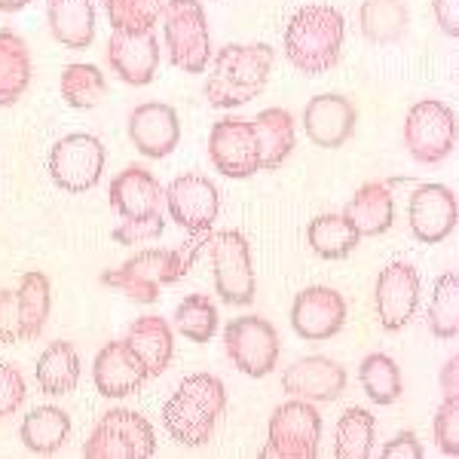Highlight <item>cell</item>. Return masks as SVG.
Returning a JSON list of instances; mask_svg holds the SVG:
<instances>
[{
	"label": "cell",
	"instance_id": "1",
	"mask_svg": "<svg viewBox=\"0 0 459 459\" xmlns=\"http://www.w3.org/2000/svg\"><path fill=\"white\" fill-rule=\"evenodd\" d=\"M209 233L194 236L190 242L178 248H144L138 255H132L120 270H108L101 273V282L117 288L120 294H126L129 300L138 303H157L162 288L178 285L196 264V255L205 248Z\"/></svg>",
	"mask_w": 459,
	"mask_h": 459
},
{
	"label": "cell",
	"instance_id": "2",
	"mask_svg": "<svg viewBox=\"0 0 459 459\" xmlns=\"http://www.w3.org/2000/svg\"><path fill=\"white\" fill-rule=\"evenodd\" d=\"M273 53L266 43H230L212 58V74L205 77V99L212 108L230 110L255 101L266 89L273 71Z\"/></svg>",
	"mask_w": 459,
	"mask_h": 459
},
{
	"label": "cell",
	"instance_id": "3",
	"mask_svg": "<svg viewBox=\"0 0 459 459\" xmlns=\"http://www.w3.org/2000/svg\"><path fill=\"white\" fill-rule=\"evenodd\" d=\"M227 407V389L212 374H190L178 383L162 407V426L169 438L184 447H203L212 441L214 426Z\"/></svg>",
	"mask_w": 459,
	"mask_h": 459
},
{
	"label": "cell",
	"instance_id": "4",
	"mask_svg": "<svg viewBox=\"0 0 459 459\" xmlns=\"http://www.w3.org/2000/svg\"><path fill=\"white\" fill-rule=\"evenodd\" d=\"M343 13L328 4H309L285 28V58L307 77L328 74L343 53Z\"/></svg>",
	"mask_w": 459,
	"mask_h": 459
},
{
	"label": "cell",
	"instance_id": "5",
	"mask_svg": "<svg viewBox=\"0 0 459 459\" xmlns=\"http://www.w3.org/2000/svg\"><path fill=\"white\" fill-rule=\"evenodd\" d=\"M162 40L169 62L178 71L203 74L212 62L209 19L199 0H166L162 4Z\"/></svg>",
	"mask_w": 459,
	"mask_h": 459
},
{
	"label": "cell",
	"instance_id": "6",
	"mask_svg": "<svg viewBox=\"0 0 459 459\" xmlns=\"http://www.w3.org/2000/svg\"><path fill=\"white\" fill-rule=\"evenodd\" d=\"M157 454V432L138 411L114 407L99 417L83 444L86 459H151Z\"/></svg>",
	"mask_w": 459,
	"mask_h": 459
},
{
	"label": "cell",
	"instance_id": "7",
	"mask_svg": "<svg viewBox=\"0 0 459 459\" xmlns=\"http://www.w3.org/2000/svg\"><path fill=\"white\" fill-rule=\"evenodd\" d=\"M318 441H322V413L313 402L291 398L273 411L261 459H316Z\"/></svg>",
	"mask_w": 459,
	"mask_h": 459
},
{
	"label": "cell",
	"instance_id": "8",
	"mask_svg": "<svg viewBox=\"0 0 459 459\" xmlns=\"http://www.w3.org/2000/svg\"><path fill=\"white\" fill-rule=\"evenodd\" d=\"M205 248L212 255L214 291L221 294V300L230 307H248L257 291L248 239L239 230H221V233H209Z\"/></svg>",
	"mask_w": 459,
	"mask_h": 459
},
{
	"label": "cell",
	"instance_id": "9",
	"mask_svg": "<svg viewBox=\"0 0 459 459\" xmlns=\"http://www.w3.org/2000/svg\"><path fill=\"white\" fill-rule=\"evenodd\" d=\"M404 147L417 162L435 166L456 147V114L438 99L417 101L404 117Z\"/></svg>",
	"mask_w": 459,
	"mask_h": 459
},
{
	"label": "cell",
	"instance_id": "10",
	"mask_svg": "<svg viewBox=\"0 0 459 459\" xmlns=\"http://www.w3.org/2000/svg\"><path fill=\"white\" fill-rule=\"evenodd\" d=\"M49 178L65 194H86L105 172V144L89 132H71L49 151Z\"/></svg>",
	"mask_w": 459,
	"mask_h": 459
},
{
	"label": "cell",
	"instance_id": "11",
	"mask_svg": "<svg viewBox=\"0 0 459 459\" xmlns=\"http://www.w3.org/2000/svg\"><path fill=\"white\" fill-rule=\"evenodd\" d=\"M224 350L236 371L257 380L273 374V368L279 365V334L261 316L233 318L224 331Z\"/></svg>",
	"mask_w": 459,
	"mask_h": 459
},
{
	"label": "cell",
	"instance_id": "12",
	"mask_svg": "<svg viewBox=\"0 0 459 459\" xmlns=\"http://www.w3.org/2000/svg\"><path fill=\"white\" fill-rule=\"evenodd\" d=\"M209 157L214 169L227 178H251L261 172V147H257L255 120L221 117L212 126Z\"/></svg>",
	"mask_w": 459,
	"mask_h": 459
},
{
	"label": "cell",
	"instance_id": "13",
	"mask_svg": "<svg viewBox=\"0 0 459 459\" xmlns=\"http://www.w3.org/2000/svg\"><path fill=\"white\" fill-rule=\"evenodd\" d=\"M166 205L178 227H184L190 236H203L212 233L214 221H218L221 190L205 175H178L166 187Z\"/></svg>",
	"mask_w": 459,
	"mask_h": 459
},
{
	"label": "cell",
	"instance_id": "14",
	"mask_svg": "<svg viewBox=\"0 0 459 459\" xmlns=\"http://www.w3.org/2000/svg\"><path fill=\"white\" fill-rule=\"evenodd\" d=\"M420 303V273L407 261H392L383 266L374 288V307L383 331H404Z\"/></svg>",
	"mask_w": 459,
	"mask_h": 459
},
{
	"label": "cell",
	"instance_id": "15",
	"mask_svg": "<svg viewBox=\"0 0 459 459\" xmlns=\"http://www.w3.org/2000/svg\"><path fill=\"white\" fill-rule=\"evenodd\" d=\"M346 325L343 294L328 285H309L291 303V328L309 343H325L337 337Z\"/></svg>",
	"mask_w": 459,
	"mask_h": 459
},
{
	"label": "cell",
	"instance_id": "16",
	"mask_svg": "<svg viewBox=\"0 0 459 459\" xmlns=\"http://www.w3.org/2000/svg\"><path fill=\"white\" fill-rule=\"evenodd\" d=\"M459 205L450 187L444 184H420L407 203V224L411 233L426 246H438L456 230Z\"/></svg>",
	"mask_w": 459,
	"mask_h": 459
},
{
	"label": "cell",
	"instance_id": "17",
	"mask_svg": "<svg viewBox=\"0 0 459 459\" xmlns=\"http://www.w3.org/2000/svg\"><path fill=\"white\" fill-rule=\"evenodd\" d=\"M355 123H359V110L346 95L322 92L309 99L303 110V129H307L309 142L322 151H337L352 138Z\"/></svg>",
	"mask_w": 459,
	"mask_h": 459
},
{
	"label": "cell",
	"instance_id": "18",
	"mask_svg": "<svg viewBox=\"0 0 459 459\" xmlns=\"http://www.w3.org/2000/svg\"><path fill=\"white\" fill-rule=\"evenodd\" d=\"M108 65L129 86L153 83L160 71V40L153 31H114L108 43Z\"/></svg>",
	"mask_w": 459,
	"mask_h": 459
},
{
	"label": "cell",
	"instance_id": "19",
	"mask_svg": "<svg viewBox=\"0 0 459 459\" xmlns=\"http://www.w3.org/2000/svg\"><path fill=\"white\" fill-rule=\"evenodd\" d=\"M282 389L291 398L303 402H337L346 392V368L328 355H309V359L294 361L282 374Z\"/></svg>",
	"mask_w": 459,
	"mask_h": 459
},
{
	"label": "cell",
	"instance_id": "20",
	"mask_svg": "<svg viewBox=\"0 0 459 459\" xmlns=\"http://www.w3.org/2000/svg\"><path fill=\"white\" fill-rule=\"evenodd\" d=\"M129 138L147 160H162L181 142V123L172 105L144 101L129 114Z\"/></svg>",
	"mask_w": 459,
	"mask_h": 459
},
{
	"label": "cell",
	"instance_id": "21",
	"mask_svg": "<svg viewBox=\"0 0 459 459\" xmlns=\"http://www.w3.org/2000/svg\"><path fill=\"white\" fill-rule=\"evenodd\" d=\"M92 380L99 395L105 398H126L135 395L138 389L147 383V371L135 352L129 350L126 340H114V343H105L95 355L92 365Z\"/></svg>",
	"mask_w": 459,
	"mask_h": 459
},
{
	"label": "cell",
	"instance_id": "22",
	"mask_svg": "<svg viewBox=\"0 0 459 459\" xmlns=\"http://www.w3.org/2000/svg\"><path fill=\"white\" fill-rule=\"evenodd\" d=\"M110 209L120 214L123 221L129 218H153L162 214V203H166V190L142 166H126L120 175L110 181Z\"/></svg>",
	"mask_w": 459,
	"mask_h": 459
},
{
	"label": "cell",
	"instance_id": "23",
	"mask_svg": "<svg viewBox=\"0 0 459 459\" xmlns=\"http://www.w3.org/2000/svg\"><path fill=\"white\" fill-rule=\"evenodd\" d=\"M123 340L142 359L147 380L169 371V365L175 359V334H172V325L162 316H144L138 322H132Z\"/></svg>",
	"mask_w": 459,
	"mask_h": 459
},
{
	"label": "cell",
	"instance_id": "24",
	"mask_svg": "<svg viewBox=\"0 0 459 459\" xmlns=\"http://www.w3.org/2000/svg\"><path fill=\"white\" fill-rule=\"evenodd\" d=\"M343 214L352 221V227L359 230L361 239H365V236L389 233L392 221H395V199H392L389 184H383V181L361 184Z\"/></svg>",
	"mask_w": 459,
	"mask_h": 459
},
{
	"label": "cell",
	"instance_id": "25",
	"mask_svg": "<svg viewBox=\"0 0 459 459\" xmlns=\"http://www.w3.org/2000/svg\"><path fill=\"white\" fill-rule=\"evenodd\" d=\"M49 31L65 49H89L95 40V4L92 0H49Z\"/></svg>",
	"mask_w": 459,
	"mask_h": 459
},
{
	"label": "cell",
	"instance_id": "26",
	"mask_svg": "<svg viewBox=\"0 0 459 459\" xmlns=\"http://www.w3.org/2000/svg\"><path fill=\"white\" fill-rule=\"evenodd\" d=\"M257 147H261V172H276L291 157L294 144H298V132H294V117L285 108H266L255 120Z\"/></svg>",
	"mask_w": 459,
	"mask_h": 459
},
{
	"label": "cell",
	"instance_id": "27",
	"mask_svg": "<svg viewBox=\"0 0 459 459\" xmlns=\"http://www.w3.org/2000/svg\"><path fill=\"white\" fill-rule=\"evenodd\" d=\"M31 86V53L22 34L0 28V108H13Z\"/></svg>",
	"mask_w": 459,
	"mask_h": 459
},
{
	"label": "cell",
	"instance_id": "28",
	"mask_svg": "<svg viewBox=\"0 0 459 459\" xmlns=\"http://www.w3.org/2000/svg\"><path fill=\"white\" fill-rule=\"evenodd\" d=\"M22 444H25L31 454L37 456H53L65 447L71 435V417L56 404L34 407L31 413H25L19 426Z\"/></svg>",
	"mask_w": 459,
	"mask_h": 459
},
{
	"label": "cell",
	"instance_id": "29",
	"mask_svg": "<svg viewBox=\"0 0 459 459\" xmlns=\"http://www.w3.org/2000/svg\"><path fill=\"white\" fill-rule=\"evenodd\" d=\"M80 355L74 350V343H65V340H56L47 350L40 352L34 368L37 386L47 395H71L80 383Z\"/></svg>",
	"mask_w": 459,
	"mask_h": 459
},
{
	"label": "cell",
	"instance_id": "30",
	"mask_svg": "<svg viewBox=\"0 0 459 459\" xmlns=\"http://www.w3.org/2000/svg\"><path fill=\"white\" fill-rule=\"evenodd\" d=\"M307 242L322 261H343V257H350L352 251L359 248L361 236L346 214L328 212V214H318V218L309 221Z\"/></svg>",
	"mask_w": 459,
	"mask_h": 459
},
{
	"label": "cell",
	"instance_id": "31",
	"mask_svg": "<svg viewBox=\"0 0 459 459\" xmlns=\"http://www.w3.org/2000/svg\"><path fill=\"white\" fill-rule=\"evenodd\" d=\"M16 300L22 318V340H37L47 328L49 313H53V285L40 270H31L19 279Z\"/></svg>",
	"mask_w": 459,
	"mask_h": 459
},
{
	"label": "cell",
	"instance_id": "32",
	"mask_svg": "<svg viewBox=\"0 0 459 459\" xmlns=\"http://www.w3.org/2000/svg\"><path fill=\"white\" fill-rule=\"evenodd\" d=\"M407 25H411V13H407L404 0H361L359 6V31L371 43H395L402 40Z\"/></svg>",
	"mask_w": 459,
	"mask_h": 459
},
{
	"label": "cell",
	"instance_id": "33",
	"mask_svg": "<svg viewBox=\"0 0 459 459\" xmlns=\"http://www.w3.org/2000/svg\"><path fill=\"white\" fill-rule=\"evenodd\" d=\"M377 420L365 407H350L337 420L334 432V456L337 459H368L374 454Z\"/></svg>",
	"mask_w": 459,
	"mask_h": 459
},
{
	"label": "cell",
	"instance_id": "34",
	"mask_svg": "<svg viewBox=\"0 0 459 459\" xmlns=\"http://www.w3.org/2000/svg\"><path fill=\"white\" fill-rule=\"evenodd\" d=\"M62 99L68 101L71 108L77 110H92L105 101L108 95V80L101 68L95 65H86V62H74V65H65L62 71Z\"/></svg>",
	"mask_w": 459,
	"mask_h": 459
},
{
	"label": "cell",
	"instance_id": "35",
	"mask_svg": "<svg viewBox=\"0 0 459 459\" xmlns=\"http://www.w3.org/2000/svg\"><path fill=\"white\" fill-rule=\"evenodd\" d=\"M359 383L365 389V395L371 398L374 404H395L404 392V380H402V371H398L395 359L383 352H374L361 361L359 368Z\"/></svg>",
	"mask_w": 459,
	"mask_h": 459
},
{
	"label": "cell",
	"instance_id": "36",
	"mask_svg": "<svg viewBox=\"0 0 459 459\" xmlns=\"http://www.w3.org/2000/svg\"><path fill=\"white\" fill-rule=\"evenodd\" d=\"M429 331L438 340H454L459 334V279L456 273H444L435 282L429 303Z\"/></svg>",
	"mask_w": 459,
	"mask_h": 459
},
{
	"label": "cell",
	"instance_id": "37",
	"mask_svg": "<svg viewBox=\"0 0 459 459\" xmlns=\"http://www.w3.org/2000/svg\"><path fill=\"white\" fill-rule=\"evenodd\" d=\"M175 328L190 343H209L218 331V309L205 294H187L175 309Z\"/></svg>",
	"mask_w": 459,
	"mask_h": 459
},
{
	"label": "cell",
	"instance_id": "38",
	"mask_svg": "<svg viewBox=\"0 0 459 459\" xmlns=\"http://www.w3.org/2000/svg\"><path fill=\"white\" fill-rule=\"evenodd\" d=\"M114 31H153L162 16V0H99Z\"/></svg>",
	"mask_w": 459,
	"mask_h": 459
},
{
	"label": "cell",
	"instance_id": "39",
	"mask_svg": "<svg viewBox=\"0 0 459 459\" xmlns=\"http://www.w3.org/2000/svg\"><path fill=\"white\" fill-rule=\"evenodd\" d=\"M432 432L444 456H459V398H444L435 411Z\"/></svg>",
	"mask_w": 459,
	"mask_h": 459
},
{
	"label": "cell",
	"instance_id": "40",
	"mask_svg": "<svg viewBox=\"0 0 459 459\" xmlns=\"http://www.w3.org/2000/svg\"><path fill=\"white\" fill-rule=\"evenodd\" d=\"M162 233H166L162 214H153V218H129L114 230V242H120V246H147V242H157Z\"/></svg>",
	"mask_w": 459,
	"mask_h": 459
},
{
	"label": "cell",
	"instance_id": "41",
	"mask_svg": "<svg viewBox=\"0 0 459 459\" xmlns=\"http://www.w3.org/2000/svg\"><path fill=\"white\" fill-rule=\"evenodd\" d=\"M28 386H25V377L16 365H6L0 361V420L13 417L22 404H25Z\"/></svg>",
	"mask_w": 459,
	"mask_h": 459
},
{
	"label": "cell",
	"instance_id": "42",
	"mask_svg": "<svg viewBox=\"0 0 459 459\" xmlns=\"http://www.w3.org/2000/svg\"><path fill=\"white\" fill-rule=\"evenodd\" d=\"M22 340V318L16 288H0V343H19Z\"/></svg>",
	"mask_w": 459,
	"mask_h": 459
},
{
	"label": "cell",
	"instance_id": "43",
	"mask_svg": "<svg viewBox=\"0 0 459 459\" xmlns=\"http://www.w3.org/2000/svg\"><path fill=\"white\" fill-rule=\"evenodd\" d=\"M383 456L386 459H423L426 450L413 432H398L395 438L383 444Z\"/></svg>",
	"mask_w": 459,
	"mask_h": 459
},
{
	"label": "cell",
	"instance_id": "44",
	"mask_svg": "<svg viewBox=\"0 0 459 459\" xmlns=\"http://www.w3.org/2000/svg\"><path fill=\"white\" fill-rule=\"evenodd\" d=\"M432 13L444 34L459 37V0H432Z\"/></svg>",
	"mask_w": 459,
	"mask_h": 459
},
{
	"label": "cell",
	"instance_id": "45",
	"mask_svg": "<svg viewBox=\"0 0 459 459\" xmlns=\"http://www.w3.org/2000/svg\"><path fill=\"white\" fill-rule=\"evenodd\" d=\"M441 392L444 398H459V355H450L441 368Z\"/></svg>",
	"mask_w": 459,
	"mask_h": 459
},
{
	"label": "cell",
	"instance_id": "46",
	"mask_svg": "<svg viewBox=\"0 0 459 459\" xmlns=\"http://www.w3.org/2000/svg\"><path fill=\"white\" fill-rule=\"evenodd\" d=\"M28 4H31V0H0V13H19V10H25Z\"/></svg>",
	"mask_w": 459,
	"mask_h": 459
}]
</instances>
